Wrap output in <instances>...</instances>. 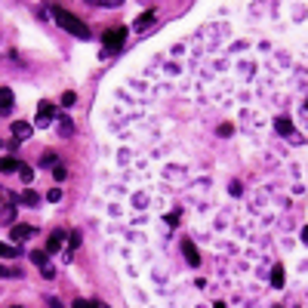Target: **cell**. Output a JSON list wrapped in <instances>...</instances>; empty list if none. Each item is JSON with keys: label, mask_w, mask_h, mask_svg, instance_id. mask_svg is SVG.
Masks as SVG:
<instances>
[{"label": "cell", "mask_w": 308, "mask_h": 308, "mask_svg": "<svg viewBox=\"0 0 308 308\" xmlns=\"http://www.w3.org/2000/svg\"><path fill=\"white\" fill-rule=\"evenodd\" d=\"M53 13H56V22H59V25H62L68 34H74V37H81V40H86V37H89V28H86V25H84V22L77 19V16L65 13V9H59V6H56Z\"/></svg>", "instance_id": "cell-1"}, {"label": "cell", "mask_w": 308, "mask_h": 308, "mask_svg": "<svg viewBox=\"0 0 308 308\" xmlns=\"http://www.w3.org/2000/svg\"><path fill=\"white\" fill-rule=\"evenodd\" d=\"M123 40H127V28H108L102 34V43H105L108 50H120Z\"/></svg>", "instance_id": "cell-2"}, {"label": "cell", "mask_w": 308, "mask_h": 308, "mask_svg": "<svg viewBox=\"0 0 308 308\" xmlns=\"http://www.w3.org/2000/svg\"><path fill=\"white\" fill-rule=\"evenodd\" d=\"M31 234H37V228H34V225H22V222H16L13 231H9V237H13L16 244H19V241H28Z\"/></svg>", "instance_id": "cell-3"}, {"label": "cell", "mask_w": 308, "mask_h": 308, "mask_svg": "<svg viewBox=\"0 0 308 308\" xmlns=\"http://www.w3.org/2000/svg\"><path fill=\"white\" fill-rule=\"evenodd\" d=\"M182 253H185V262H188L191 268L200 265V253H197V247L191 244V241H182Z\"/></svg>", "instance_id": "cell-4"}, {"label": "cell", "mask_w": 308, "mask_h": 308, "mask_svg": "<svg viewBox=\"0 0 308 308\" xmlns=\"http://www.w3.org/2000/svg\"><path fill=\"white\" fill-rule=\"evenodd\" d=\"M62 241H65V231H53L50 241H47V253H50V256L59 253V250H62Z\"/></svg>", "instance_id": "cell-5"}, {"label": "cell", "mask_w": 308, "mask_h": 308, "mask_svg": "<svg viewBox=\"0 0 308 308\" xmlns=\"http://www.w3.org/2000/svg\"><path fill=\"white\" fill-rule=\"evenodd\" d=\"M13 136H16L19 142H25L28 136H31V123H25V120H16V123H13Z\"/></svg>", "instance_id": "cell-6"}, {"label": "cell", "mask_w": 308, "mask_h": 308, "mask_svg": "<svg viewBox=\"0 0 308 308\" xmlns=\"http://www.w3.org/2000/svg\"><path fill=\"white\" fill-rule=\"evenodd\" d=\"M19 203H25V207H37V203H40V195H37V191H31V188H25V191L19 195Z\"/></svg>", "instance_id": "cell-7"}, {"label": "cell", "mask_w": 308, "mask_h": 308, "mask_svg": "<svg viewBox=\"0 0 308 308\" xmlns=\"http://www.w3.org/2000/svg\"><path fill=\"white\" fill-rule=\"evenodd\" d=\"M275 130H278L280 136H293V133H296V127H293L290 117H278V120H275Z\"/></svg>", "instance_id": "cell-8"}, {"label": "cell", "mask_w": 308, "mask_h": 308, "mask_svg": "<svg viewBox=\"0 0 308 308\" xmlns=\"http://www.w3.org/2000/svg\"><path fill=\"white\" fill-rule=\"evenodd\" d=\"M0 102H3V114L13 111V89H9V86L0 89Z\"/></svg>", "instance_id": "cell-9"}, {"label": "cell", "mask_w": 308, "mask_h": 308, "mask_svg": "<svg viewBox=\"0 0 308 308\" xmlns=\"http://www.w3.org/2000/svg\"><path fill=\"white\" fill-rule=\"evenodd\" d=\"M50 253H47V250H34V253H31V262H34V265H37V268H43V265H50Z\"/></svg>", "instance_id": "cell-10"}, {"label": "cell", "mask_w": 308, "mask_h": 308, "mask_svg": "<svg viewBox=\"0 0 308 308\" xmlns=\"http://www.w3.org/2000/svg\"><path fill=\"white\" fill-rule=\"evenodd\" d=\"M271 287H283V265L271 268Z\"/></svg>", "instance_id": "cell-11"}, {"label": "cell", "mask_w": 308, "mask_h": 308, "mask_svg": "<svg viewBox=\"0 0 308 308\" xmlns=\"http://www.w3.org/2000/svg\"><path fill=\"white\" fill-rule=\"evenodd\" d=\"M59 133L65 136V139L74 133V123H71V117H59Z\"/></svg>", "instance_id": "cell-12"}, {"label": "cell", "mask_w": 308, "mask_h": 308, "mask_svg": "<svg viewBox=\"0 0 308 308\" xmlns=\"http://www.w3.org/2000/svg\"><path fill=\"white\" fill-rule=\"evenodd\" d=\"M16 169H22V161H16V157H3V173H16Z\"/></svg>", "instance_id": "cell-13"}, {"label": "cell", "mask_w": 308, "mask_h": 308, "mask_svg": "<svg viewBox=\"0 0 308 308\" xmlns=\"http://www.w3.org/2000/svg\"><path fill=\"white\" fill-rule=\"evenodd\" d=\"M151 19H154V13H151V9H148V13H142L139 19H136V28H139V31H142L145 25H151Z\"/></svg>", "instance_id": "cell-14"}, {"label": "cell", "mask_w": 308, "mask_h": 308, "mask_svg": "<svg viewBox=\"0 0 308 308\" xmlns=\"http://www.w3.org/2000/svg\"><path fill=\"white\" fill-rule=\"evenodd\" d=\"M19 176H22V182H25V185H31V182H34V169H31V167H25V164H22V169H19Z\"/></svg>", "instance_id": "cell-15"}, {"label": "cell", "mask_w": 308, "mask_h": 308, "mask_svg": "<svg viewBox=\"0 0 308 308\" xmlns=\"http://www.w3.org/2000/svg\"><path fill=\"white\" fill-rule=\"evenodd\" d=\"M37 111H40V114H47V117H56V114H59L53 102H40V108H37Z\"/></svg>", "instance_id": "cell-16"}, {"label": "cell", "mask_w": 308, "mask_h": 308, "mask_svg": "<svg viewBox=\"0 0 308 308\" xmlns=\"http://www.w3.org/2000/svg\"><path fill=\"white\" fill-rule=\"evenodd\" d=\"M40 167H53V169H56V167H59V164H56V154H53V151L40 154Z\"/></svg>", "instance_id": "cell-17"}, {"label": "cell", "mask_w": 308, "mask_h": 308, "mask_svg": "<svg viewBox=\"0 0 308 308\" xmlns=\"http://www.w3.org/2000/svg\"><path fill=\"white\" fill-rule=\"evenodd\" d=\"M47 200H50V203L62 200V188H50V191H47Z\"/></svg>", "instance_id": "cell-18"}, {"label": "cell", "mask_w": 308, "mask_h": 308, "mask_svg": "<svg viewBox=\"0 0 308 308\" xmlns=\"http://www.w3.org/2000/svg\"><path fill=\"white\" fill-rule=\"evenodd\" d=\"M53 176H56V182H65V176H68V169H65V167L59 164V167H56V169H53Z\"/></svg>", "instance_id": "cell-19"}, {"label": "cell", "mask_w": 308, "mask_h": 308, "mask_svg": "<svg viewBox=\"0 0 308 308\" xmlns=\"http://www.w3.org/2000/svg\"><path fill=\"white\" fill-rule=\"evenodd\" d=\"M74 99H77V96L71 93V89H68V93H62V105H65V108H68V105H74Z\"/></svg>", "instance_id": "cell-20"}, {"label": "cell", "mask_w": 308, "mask_h": 308, "mask_svg": "<svg viewBox=\"0 0 308 308\" xmlns=\"http://www.w3.org/2000/svg\"><path fill=\"white\" fill-rule=\"evenodd\" d=\"M50 120H53V117H47V114L37 111V120H34V123H37V127H50Z\"/></svg>", "instance_id": "cell-21"}, {"label": "cell", "mask_w": 308, "mask_h": 308, "mask_svg": "<svg viewBox=\"0 0 308 308\" xmlns=\"http://www.w3.org/2000/svg\"><path fill=\"white\" fill-rule=\"evenodd\" d=\"M74 308H93V305H89L86 299H77V302H74Z\"/></svg>", "instance_id": "cell-22"}, {"label": "cell", "mask_w": 308, "mask_h": 308, "mask_svg": "<svg viewBox=\"0 0 308 308\" xmlns=\"http://www.w3.org/2000/svg\"><path fill=\"white\" fill-rule=\"evenodd\" d=\"M302 244H308V225L302 228Z\"/></svg>", "instance_id": "cell-23"}, {"label": "cell", "mask_w": 308, "mask_h": 308, "mask_svg": "<svg viewBox=\"0 0 308 308\" xmlns=\"http://www.w3.org/2000/svg\"><path fill=\"white\" fill-rule=\"evenodd\" d=\"M213 308H225V305H222V302H216V305H213Z\"/></svg>", "instance_id": "cell-24"}, {"label": "cell", "mask_w": 308, "mask_h": 308, "mask_svg": "<svg viewBox=\"0 0 308 308\" xmlns=\"http://www.w3.org/2000/svg\"><path fill=\"white\" fill-rule=\"evenodd\" d=\"M96 308H105V305H96Z\"/></svg>", "instance_id": "cell-25"}, {"label": "cell", "mask_w": 308, "mask_h": 308, "mask_svg": "<svg viewBox=\"0 0 308 308\" xmlns=\"http://www.w3.org/2000/svg\"><path fill=\"white\" fill-rule=\"evenodd\" d=\"M13 308H22V305H13Z\"/></svg>", "instance_id": "cell-26"}]
</instances>
